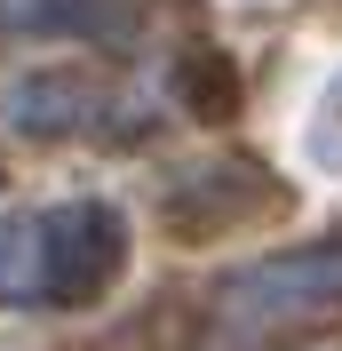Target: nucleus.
<instances>
[{
	"label": "nucleus",
	"instance_id": "obj_1",
	"mask_svg": "<svg viewBox=\"0 0 342 351\" xmlns=\"http://www.w3.org/2000/svg\"><path fill=\"white\" fill-rule=\"evenodd\" d=\"M326 319H342V232L263 256L215 287V351H271Z\"/></svg>",
	"mask_w": 342,
	"mask_h": 351
},
{
	"label": "nucleus",
	"instance_id": "obj_2",
	"mask_svg": "<svg viewBox=\"0 0 342 351\" xmlns=\"http://www.w3.org/2000/svg\"><path fill=\"white\" fill-rule=\"evenodd\" d=\"M120 263H128V223L104 199H64V208L40 216V295L48 304L104 295Z\"/></svg>",
	"mask_w": 342,
	"mask_h": 351
},
{
	"label": "nucleus",
	"instance_id": "obj_3",
	"mask_svg": "<svg viewBox=\"0 0 342 351\" xmlns=\"http://www.w3.org/2000/svg\"><path fill=\"white\" fill-rule=\"evenodd\" d=\"M0 295L24 304V295H40V216H0Z\"/></svg>",
	"mask_w": 342,
	"mask_h": 351
},
{
	"label": "nucleus",
	"instance_id": "obj_4",
	"mask_svg": "<svg viewBox=\"0 0 342 351\" xmlns=\"http://www.w3.org/2000/svg\"><path fill=\"white\" fill-rule=\"evenodd\" d=\"M56 0H0V24H48Z\"/></svg>",
	"mask_w": 342,
	"mask_h": 351
}]
</instances>
